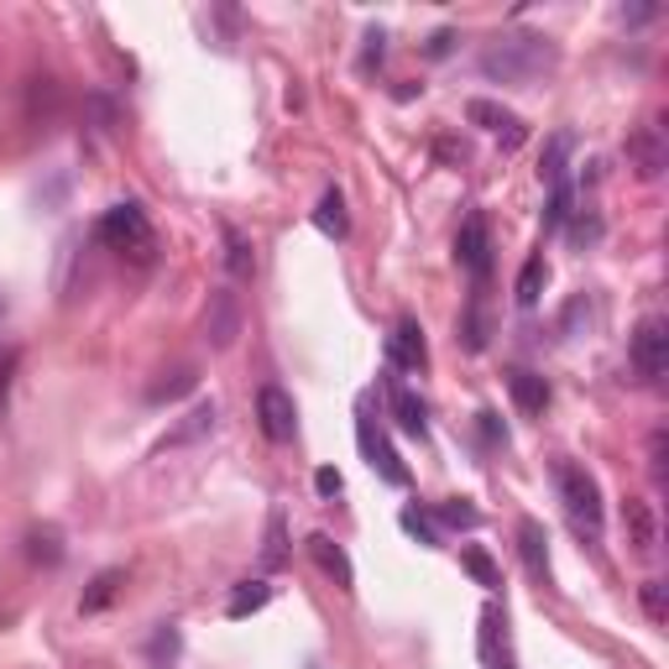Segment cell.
Returning a JSON list of instances; mask_svg holds the SVG:
<instances>
[{
    "label": "cell",
    "instance_id": "cell-2",
    "mask_svg": "<svg viewBox=\"0 0 669 669\" xmlns=\"http://www.w3.org/2000/svg\"><path fill=\"white\" fill-rule=\"evenodd\" d=\"M550 471H554V486H560V502H565L570 529L581 533L586 544H597L601 529H607V508H601L597 476H591L586 465H575V461H554Z\"/></svg>",
    "mask_w": 669,
    "mask_h": 669
},
{
    "label": "cell",
    "instance_id": "cell-21",
    "mask_svg": "<svg viewBox=\"0 0 669 669\" xmlns=\"http://www.w3.org/2000/svg\"><path fill=\"white\" fill-rule=\"evenodd\" d=\"M570 147H575V137H570V131H554V137H550V147H544V157H539V178H544L550 189H560V184H565Z\"/></svg>",
    "mask_w": 669,
    "mask_h": 669
},
{
    "label": "cell",
    "instance_id": "cell-9",
    "mask_svg": "<svg viewBox=\"0 0 669 669\" xmlns=\"http://www.w3.org/2000/svg\"><path fill=\"white\" fill-rule=\"evenodd\" d=\"M220 430V403L215 397H199L178 424H173L163 440H157V450H184V445H194V440H205V434H215Z\"/></svg>",
    "mask_w": 669,
    "mask_h": 669
},
{
    "label": "cell",
    "instance_id": "cell-28",
    "mask_svg": "<svg viewBox=\"0 0 669 669\" xmlns=\"http://www.w3.org/2000/svg\"><path fill=\"white\" fill-rule=\"evenodd\" d=\"M461 565L471 570V575H476V586H486V591H498V586H502L498 565H492V554L476 550V544H471V550H461Z\"/></svg>",
    "mask_w": 669,
    "mask_h": 669
},
{
    "label": "cell",
    "instance_id": "cell-24",
    "mask_svg": "<svg viewBox=\"0 0 669 669\" xmlns=\"http://www.w3.org/2000/svg\"><path fill=\"white\" fill-rule=\"evenodd\" d=\"M116 591H120V570H100V575L89 581L85 601H79V612H105V607L116 601Z\"/></svg>",
    "mask_w": 669,
    "mask_h": 669
},
{
    "label": "cell",
    "instance_id": "cell-20",
    "mask_svg": "<svg viewBox=\"0 0 669 669\" xmlns=\"http://www.w3.org/2000/svg\"><path fill=\"white\" fill-rule=\"evenodd\" d=\"M544 283H550V267H544V252H533L529 262H523V273H518V309H533L539 298H544Z\"/></svg>",
    "mask_w": 669,
    "mask_h": 669
},
{
    "label": "cell",
    "instance_id": "cell-40",
    "mask_svg": "<svg viewBox=\"0 0 669 669\" xmlns=\"http://www.w3.org/2000/svg\"><path fill=\"white\" fill-rule=\"evenodd\" d=\"M0 309H6V304H0Z\"/></svg>",
    "mask_w": 669,
    "mask_h": 669
},
{
    "label": "cell",
    "instance_id": "cell-3",
    "mask_svg": "<svg viewBox=\"0 0 669 669\" xmlns=\"http://www.w3.org/2000/svg\"><path fill=\"white\" fill-rule=\"evenodd\" d=\"M95 236L110 246V252H120V257H131V262H147L157 257V230H153V220H147V209L141 205H110L100 215V225H95Z\"/></svg>",
    "mask_w": 669,
    "mask_h": 669
},
{
    "label": "cell",
    "instance_id": "cell-4",
    "mask_svg": "<svg viewBox=\"0 0 669 669\" xmlns=\"http://www.w3.org/2000/svg\"><path fill=\"white\" fill-rule=\"evenodd\" d=\"M628 361H633V372L643 382H659L669 372V325L659 319V314L638 319L633 341H628Z\"/></svg>",
    "mask_w": 669,
    "mask_h": 669
},
{
    "label": "cell",
    "instance_id": "cell-13",
    "mask_svg": "<svg viewBox=\"0 0 669 669\" xmlns=\"http://www.w3.org/2000/svg\"><path fill=\"white\" fill-rule=\"evenodd\" d=\"M481 665L486 669H518L513 653H508V612L498 601L481 607Z\"/></svg>",
    "mask_w": 669,
    "mask_h": 669
},
{
    "label": "cell",
    "instance_id": "cell-25",
    "mask_svg": "<svg viewBox=\"0 0 669 669\" xmlns=\"http://www.w3.org/2000/svg\"><path fill=\"white\" fill-rule=\"evenodd\" d=\"M225 267H230V277H252V240L236 225H225Z\"/></svg>",
    "mask_w": 669,
    "mask_h": 669
},
{
    "label": "cell",
    "instance_id": "cell-26",
    "mask_svg": "<svg viewBox=\"0 0 669 669\" xmlns=\"http://www.w3.org/2000/svg\"><path fill=\"white\" fill-rule=\"evenodd\" d=\"M434 518H440L445 529H465V533H476V529H481V513H476V508H471L465 498L440 502V508H434Z\"/></svg>",
    "mask_w": 669,
    "mask_h": 669
},
{
    "label": "cell",
    "instance_id": "cell-29",
    "mask_svg": "<svg viewBox=\"0 0 669 669\" xmlns=\"http://www.w3.org/2000/svg\"><path fill=\"white\" fill-rule=\"evenodd\" d=\"M575 215V194H570V184H560V189H550V209H544V236H554L560 225Z\"/></svg>",
    "mask_w": 669,
    "mask_h": 669
},
{
    "label": "cell",
    "instance_id": "cell-38",
    "mask_svg": "<svg viewBox=\"0 0 669 669\" xmlns=\"http://www.w3.org/2000/svg\"><path fill=\"white\" fill-rule=\"evenodd\" d=\"M450 42H455V32H434V37H430V58H445Z\"/></svg>",
    "mask_w": 669,
    "mask_h": 669
},
{
    "label": "cell",
    "instance_id": "cell-18",
    "mask_svg": "<svg viewBox=\"0 0 669 669\" xmlns=\"http://www.w3.org/2000/svg\"><path fill=\"white\" fill-rule=\"evenodd\" d=\"M267 601H273V586H267V581H240V586H230V601H225V618L240 622V618H252V612H262Z\"/></svg>",
    "mask_w": 669,
    "mask_h": 669
},
{
    "label": "cell",
    "instance_id": "cell-15",
    "mask_svg": "<svg viewBox=\"0 0 669 669\" xmlns=\"http://www.w3.org/2000/svg\"><path fill=\"white\" fill-rule=\"evenodd\" d=\"M304 550L314 554V565L325 570L329 581L341 586V591H356V570H351V554L341 550V544H335V539H329L325 529L319 533H309V539H304Z\"/></svg>",
    "mask_w": 669,
    "mask_h": 669
},
{
    "label": "cell",
    "instance_id": "cell-19",
    "mask_svg": "<svg viewBox=\"0 0 669 669\" xmlns=\"http://www.w3.org/2000/svg\"><path fill=\"white\" fill-rule=\"evenodd\" d=\"M314 225H319L329 240H345V236H351V215H345L341 189H325V194H319V205H314Z\"/></svg>",
    "mask_w": 669,
    "mask_h": 669
},
{
    "label": "cell",
    "instance_id": "cell-37",
    "mask_svg": "<svg viewBox=\"0 0 669 669\" xmlns=\"http://www.w3.org/2000/svg\"><path fill=\"white\" fill-rule=\"evenodd\" d=\"M314 492H319V498H335V492H341V471H335V465H319V471H314Z\"/></svg>",
    "mask_w": 669,
    "mask_h": 669
},
{
    "label": "cell",
    "instance_id": "cell-30",
    "mask_svg": "<svg viewBox=\"0 0 669 669\" xmlns=\"http://www.w3.org/2000/svg\"><path fill=\"white\" fill-rule=\"evenodd\" d=\"M461 341H465V351H481V345H486V309H481V298H471V309H465Z\"/></svg>",
    "mask_w": 669,
    "mask_h": 669
},
{
    "label": "cell",
    "instance_id": "cell-33",
    "mask_svg": "<svg viewBox=\"0 0 669 669\" xmlns=\"http://www.w3.org/2000/svg\"><path fill=\"white\" fill-rule=\"evenodd\" d=\"M194 382H199V377H194V366H184V372H173V382H157V387H153V393H147V397H153V403H168V397L189 393Z\"/></svg>",
    "mask_w": 669,
    "mask_h": 669
},
{
    "label": "cell",
    "instance_id": "cell-17",
    "mask_svg": "<svg viewBox=\"0 0 669 669\" xmlns=\"http://www.w3.org/2000/svg\"><path fill=\"white\" fill-rule=\"evenodd\" d=\"M508 393H513L518 413H529V419H539V413L550 409V382L539 377V372H529V366L508 372Z\"/></svg>",
    "mask_w": 669,
    "mask_h": 669
},
{
    "label": "cell",
    "instance_id": "cell-32",
    "mask_svg": "<svg viewBox=\"0 0 669 669\" xmlns=\"http://www.w3.org/2000/svg\"><path fill=\"white\" fill-rule=\"evenodd\" d=\"M665 445H669V434H665V430H653V434H649V476H653V486H665V481H669Z\"/></svg>",
    "mask_w": 669,
    "mask_h": 669
},
{
    "label": "cell",
    "instance_id": "cell-5",
    "mask_svg": "<svg viewBox=\"0 0 669 669\" xmlns=\"http://www.w3.org/2000/svg\"><path fill=\"white\" fill-rule=\"evenodd\" d=\"M455 262H461V273H471L476 283L492 277V225L481 209H471L461 220V236H455Z\"/></svg>",
    "mask_w": 669,
    "mask_h": 669
},
{
    "label": "cell",
    "instance_id": "cell-35",
    "mask_svg": "<svg viewBox=\"0 0 669 669\" xmlns=\"http://www.w3.org/2000/svg\"><path fill=\"white\" fill-rule=\"evenodd\" d=\"M382 58H387V32L372 27V32H366V48H361V69H372V63H382Z\"/></svg>",
    "mask_w": 669,
    "mask_h": 669
},
{
    "label": "cell",
    "instance_id": "cell-23",
    "mask_svg": "<svg viewBox=\"0 0 669 669\" xmlns=\"http://www.w3.org/2000/svg\"><path fill=\"white\" fill-rule=\"evenodd\" d=\"M178 649H184L178 628H173V622H157L153 643H147V659H153V669H173V665H178Z\"/></svg>",
    "mask_w": 669,
    "mask_h": 669
},
{
    "label": "cell",
    "instance_id": "cell-39",
    "mask_svg": "<svg viewBox=\"0 0 669 669\" xmlns=\"http://www.w3.org/2000/svg\"><path fill=\"white\" fill-rule=\"evenodd\" d=\"M653 17H659V6H633V11H622V21H633V27L638 21H653Z\"/></svg>",
    "mask_w": 669,
    "mask_h": 669
},
{
    "label": "cell",
    "instance_id": "cell-14",
    "mask_svg": "<svg viewBox=\"0 0 669 669\" xmlns=\"http://www.w3.org/2000/svg\"><path fill=\"white\" fill-rule=\"evenodd\" d=\"M518 554H523V565H529L533 581L554 586V575H550V533H544L539 518H523V523H518Z\"/></svg>",
    "mask_w": 669,
    "mask_h": 669
},
{
    "label": "cell",
    "instance_id": "cell-11",
    "mask_svg": "<svg viewBox=\"0 0 669 669\" xmlns=\"http://www.w3.org/2000/svg\"><path fill=\"white\" fill-rule=\"evenodd\" d=\"M387 361H393V372H424V366H430V345H424L419 319H397L393 325V335H387Z\"/></svg>",
    "mask_w": 669,
    "mask_h": 669
},
{
    "label": "cell",
    "instance_id": "cell-6",
    "mask_svg": "<svg viewBox=\"0 0 669 669\" xmlns=\"http://www.w3.org/2000/svg\"><path fill=\"white\" fill-rule=\"evenodd\" d=\"M257 424H262V434H267L273 445H288L293 434H298V409H293L288 387H277V382L262 387V393H257Z\"/></svg>",
    "mask_w": 669,
    "mask_h": 669
},
{
    "label": "cell",
    "instance_id": "cell-1",
    "mask_svg": "<svg viewBox=\"0 0 669 669\" xmlns=\"http://www.w3.org/2000/svg\"><path fill=\"white\" fill-rule=\"evenodd\" d=\"M550 63H554L550 37H533V32L498 37L492 48L481 52V73H486L492 85H529L533 73H544Z\"/></svg>",
    "mask_w": 669,
    "mask_h": 669
},
{
    "label": "cell",
    "instance_id": "cell-12",
    "mask_svg": "<svg viewBox=\"0 0 669 669\" xmlns=\"http://www.w3.org/2000/svg\"><path fill=\"white\" fill-rule=\"evenodd\" d=\"M622 529H628V544H633L638 560H653V554H659V518H653V502H643V498L622 502Z\"/></svg>",
    "mask_w": 669,
    "mask_h": 669
},
{
    "label": "cell",
    "instance_id": "cell-8",
    "mask_svg": "<svg viewBox=\"0 0 669 669\" xmlns=\"http://www.w3.org/2000/svg\"><path fill=\"white\" fill-rule=\"evenodd\" d=\"M382 387H387V403H393V424H397V430L409 434V440H424V434H430V409H424V397L409 393V387L393 377V366L382 372Z\"/></svg>",
    "mask_w": 669,
    "mask_h": 669
},
{
    "label": "cell",
    "instance_id": "cell-31",
    "mask_svg": "<svg viewBox=\"0 0 669 669\" xmlns=\"http://www.w3.org/2000/svg\"><path fill=\"white\" fill-rule=\"evenodd\" d=\"M638 601H643V612H649V622H669V586H665V581H643Z\"/></svg>",
    "mask_w": 669,
    "mask_h": 669
},
{
    "label": "cell",
    "instance_id": "cell-36",
    "mask_svg": "<svg viewBox=\"0 0 669 669\" xmlns=\"http://www.w3.org/2000/svg\"><path fill=\"white\" fill-rule=\"evenodd\" d=\"M570 240H575V246H591V240H601V220H597V215H575V225H570Z\"/></svg>",
    "mask_w": 669,
    "mask_h": 669
},
{
    "label": "cell",
    "instance_id": "cell-16",
    "mask_svg": "<svg viewBox=\"0 0 669 669\" xmlns=\"http://www.w3.org/2000/svg\"><path fill=\"white\" fill-rule=\"evenodd\" d=\"M465 120H471V126H486V131H498L508 153H513V147H523V137H529V131H523V120H518L513 110L492 105V100H471V105H465Z\"/></svg>",
    "mask_w": 669,
    "mask_h": 669
},
{
    "label": "cell",
    "instance_id": "cell-7",
    "mask_svg": "<svg viewBox=\"0 0 669 669\" xmlns=\"http://www.w3.org/2000/svg\"><path fill=\"white\" fill-rule=\"evenodd\" d=\"M240 325H246V314H240V293L230 288H215L209 293V309H205V341L209 351H230L240 335Z\"/></svg>",
    "mask_w": 669,
    "mask_h": 669
},
{
    "label": "cell",
    "instance_id": "cell-34",
    "mask_svg": "<svg viewBox=\"0 0 669 669\" xmlns=\"http://www.w3.org/2000/svg\"><path fill=\"white\" fill-rule=\"evenodd\" d=\"M27 544H32V560H48V565H58V560H63V544H58V533H52V529L32 533Z\"/></svg>",
    "mask_w": 669,
    "mask_h": 669
},
{
    "label": "cell",
    "instance_id": "cell-10",
    "mask_svg": "<svg viewBox=\"0 0 669 669\" xmlns=\"http://www.w3.org/2000/svg\"><path fill=\"white\" fill-rule=\"evenodd\" d=\"M628 168H633L643 184H653V178L669 168V147H665V131H659V126H638L633 137H628Z\"/></svg>",
    "mask_w": 669,
    "mask_h": 669
},
{
    "label": "cell",
    "instance_id": "cell-22",
    "mask_svg": "<svg viewBox=\"0 0 669 669\" xmlns=\"http://www.w3.org/2000/svg\"><path fill=\"white\" fill-rule=\"evenodd\" d=\"M288 565V518H283V508H273V518H267V550H262V570H283Z\"/></svg>",
    "mask_w": 669,
    "mask_h": 669
},
{
    "label": "cell",
    "instance_id": "cell-27",
    "mask_svg": "<svg viewBox=\"0 0 669 669\" xmlns=\"http://www.w3.org/2000/svg\"><path fill=\"white\" fill-rule=\"evenodd\" d=\"M397 523H403V529H409L413 539L424 544V550H440V544H445V539H440V529H434V513H419V508H403V513H397Z\"/></svg>",
    "mask_w": 669,
    "mask_h": 669
}]
</instances>
